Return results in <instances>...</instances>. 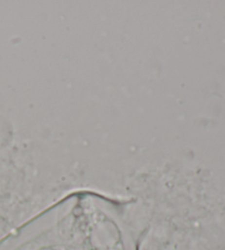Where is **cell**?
<instances>
[{
    "label": "cell",
    "instance_id": "6da1fadb",
    "mask_svg": "<svg viewBox=\"0 0 225 250\" xmlns=\"http://www.w3.org/2000/svg\"><path fill=\"white\" fill-rule=\"evenodd\" d=\"M72 214L5 250H132L110 222Z\"/></svg>",
    "mask_w": 225,
    "mask_h": 250
}]
</instances>
